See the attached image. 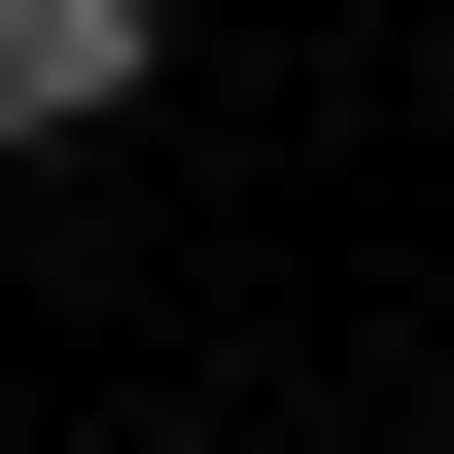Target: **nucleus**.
<instances>
[{
  "mask_svg": "<svg viewBox=\"0 0 454 454\" xmlns=\"http://www.w3.org/2000/svg\"><path fill=\"white\" fill-rule=\"evenodd\" d=\"M140 106V0H0V140H106Z\"/></svg>",
  "mask_w": 454,
  "mask_h": 454,
  "instance_id": "nucleus-1",
  "label": "nucleus"
}]
</instances>
